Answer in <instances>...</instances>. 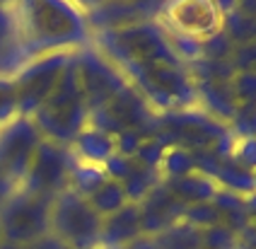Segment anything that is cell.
I'll return each mask as SVG.
<instances>
[{"label": "cell", "instance_id": "cell-1", "mask_svg": "<svg viewBox=\"0 0 256 249\" xmlns=\"http://www.w3.org/2000/svg\"><path fill=\"white\" fill-rule=\"evenodd\" d=\"M17 24V44L36 58L56 51H78L90 46L92 32L80 5L58 0H32L12 5Z\"/></svg>", "mask_w": 256, "mask_h": 249}, {"label": "cell", "instance_id": "cell-2", "mask_svg": "<svg viewBox=\"0 0 256 249\" xmlns=\"http://www.w3.org/2000/svg\"><path fill=\"white\" fill-rule=\"evenodd\" d=\"M87 118H90V109H87L85 94H82L80 80H78L75 54H72V60L63 70L56 90L32 114V121H34L36 131L42 133L44 140L70 148L72 140L87 128Z\"/></svg>", "mask_w": 256, "mask_h": 249}, {"label": "cell", "instance_id": "cell-3", "mask_svg": "<svg viewBox=\"0 0 256 249\" xmlns=\"http://www.w3.org/2000/svg\"><path fill=\"white\" fill-rule=\"evenodd\" d=\"M228 133V124L213 118L203 109L191 106V109H174V112L155 114L152 138H157L167 148H184L188 152H196V150L213 148Z\"/></svg>", "mask_w": 256, "mask_h": 249}, {"label": "cell", "instance_id": "cell-4", "mask_svg": "<svg viewBox=\"0 0 256 249\" xmlns=\"http://www.w3.org/2000/svg\"><path fill=\"white\" fill-rule=\"evenodd\" d=\"M56 196L29 194L17 189L0 208V234L2 242L27 247L39 237L51 232V206Z\"/></svg>", "mask_w": 256, "mask_h": 249}, {"label": "cell", "instance_id": "cell-5", "mask_svg": "<svg viewBox=\"0 0 256 249\" xmlns=\"http://www.w3.org/2000/svg\"><path fill=\"white\" fill-rule=\"evenodd\" d=\"M102 232V218L92 210L80 194L60 191L51 206V234L68 249H97Z\"/></svg>", "mask_w": 256, "mask_h": 249}, {"label": "cell", "instance_id": "cell-6", "mask_svg": "<svg viewBox=\"0 0 256 249\" xmlns=\"http://www.w3.org/2000/svg\"><path fill=\"white\" fill-rule=\"evenodd\" d=\"M72 54L75 51H56V54L29 58L27 66L12 75L20 116L32 118V114L51 97V92L56 90L63 70L72 60Z\"/></svg>", "mask_w": 256, "mask_h": 249}, {"label": "cell", "instance_id": "cell-7", "mask_svg": "<svg viewBox=\"0 0 256 249\" xmlns=\"http://www.w3.org/2000/svg\"><path fill=\"white\" fill-rule=\"evenodd\" d=\"M87 126L106 133L112 138L124 131H138L145 138H152V133H155V112L150 109L148 100L128 82V88L121 90L106 106H102V109L90 114Z\"/></svg>", "mask_w": 256, "mask_h": 249}, {"label": "cell", "instance_id": "cell-8", "mask_svg": "<svg viewBox=\"0 0 256 249\" xmlns=\"http://www.w3.org/2000/svg\"><path fill=\"white\" fill-rule=\"evenodd\" d=\"M75 70L85 94L90 114L114 100L124 88H128V78L102 51L94 46H85L75 51Z\"/></svg>", "mask_w": 256, "mask_h": 249}, {"label": "cell", "instance_id": "cell-9", "mask_svg": "<svg viewBox=\"0 0 256 249\" xmlns=\"http://www.w3.org/2000/svg\"><path fill=\"white\" fill-rule=\"evenodd\" d=\"M72 164H75V155L70 148L51 143V140H42L20 189L29 191V194L58 196L60 191L68 189Z\"/></svg>", "mask_w": 256, "mask_h": 249}, {"label": "cell", "instance_id": "cell-10", "mask_svg": "<svg viewBox=\"0 0 256 249\" xmlns=\"http://www.w3.org/2000/svg\"><path fill=\"white\" fill-rule=\"evenodd\" d=\"M42 140V133L36 131L29 116H14L0 128V172L10 176L17 186L27 176L29 164Z\"/></svg>", "mask_w": 256, "mask_h": 249}, {"label": "cell", "instance_id": "cell-11", "mask_svg": "<svg viewBox=\"0 0 256 249\" xmlns=\"http://www.w3.org/2000/svg\"><path fill=\"white\" fill-rule=\"evenodd\" d=\"M157 22L167 32L174 34H184L191 39H208L215 32L222 30V12L215 2H172L164 5L162 12L157 17Z\"/></svg>", "mask_w": 256, "mask_h": 249}, {"label": "cell", "instance_id": "cell-12", "mask_svg": "<svg viewBox=\"0 0 256 249\" xmlns=\"http://www.w3.org/2000/svg\"><path fill=\"white\" fill-rule=\"evenodd\" d=\"M164 5H150V2H102L92 8H82L85 22L90 32H109L130 27L138 22L157 20Z\"/></svg>", "mask_w": 256, "mask_h": 249}, {"label": "cell", "instance_id": "cell-13", "mask_svg": "<svg viewBox=\"0 0 256 249\" xmlns=\"http://www.w3.org/2000/svg\"><path fill=\"white\" fill-rule=\"evenodd\" d=\"M138 210H140V234L157 237L160 232L170 230L172 225L184 220L186 206L176 201L162 184H157L138 204Z\"/></svg>", "mask_w": 256, "mask_h": 249}, {"label": "cell", "instance_id": "cell-14", "mask_svg": "<svg viewBox=\"0 0 256 249\" xmlns=\"http://www.w3.org/2000/svg\"><path fill=\"white\" fill-rule=\"evenodd\" d=\"M140 234V210L136 204H126L114 216L102 220L100 232V249H121L130 240Z\"/></svg>", "mask_w": 256, "mask_h": 249}, {"label": "cell", "instance_id": "cell-15", "mask_svg": "<svg viewBox=\"0 0 256 249\" xmlns=\"http://www.w3.org/2000/svg\"><path fill=\"white\" fill-rule=\"evenodd\" d=\"M162 186L184 206L208 204V201H213V196L220 191V186L215 184L210 176L200 174V172H191V174L176 176V179H164Z\"/></svg>", "mask_w": 256, "mask_h": 249}, {"label": "cell", "instance_id": "cell-16", "mask_svg": "<svg viewBox=\"0 0 256 249\" xmlns=\"http://www.w3.org/2000/svg\"><path fill=\"white\" fill-rule=\"evenodd\" d=\"M194 85H196V100L203 104V112L222 124H230L240 109L230 90V82H194Z\"/></svg>", "mask_w": 256, "mask_h": 249}, {"label": "cell", "instance_id": "cell-17", "mask_svg": "<svg viewBox=\"0 0 256 249\" xmlns=\"http://www.w3.org/2000/svg\"><path fill=\"white\" fill-rule=\"evenodd\" d=\"M70 150H72V155H75L80 162L100 164V167L116 152L114 138H112V136H106V133L97 131V128H90V126H87L85 131L72 140Z\"/></svg>", "mask_w": 256, "mask_h": 249}, {"label": "cell", "instance_id": "cell-18", "mask_svg": "<svg viewBox=\"0 0 256 249\" xmlns=\"http://www.w3.org/2000/svg\"><path fill=\"white\" fill-rule=\"evenodd\" d=\"M210 179L220 189L234 191V194H242V196H249L256 191V174L244 170L242 164H237L232 158H220Z\"/></svg>", "mask_w": 256, "mask_h": 249}, {"label": "cell", "instance_id": "cell-19", "mask_svg": "<svg viewBox=\"0 0 256 249\" xmlns=\"http://www.w3.org/2000/svg\"><path fill=\"white\" fill-rule=\"evenodd\" d=\"M210 204L215 206L218 216H220V222L230 228L232 232H242L244 228L249 225V208H246V198L242 194H234V191H225L220 189L213 196Z\"/></svg>", "mask_w": 256, "mask_h": 249}, {"label": "cell", "instance_id": "cell-20", "mask_svg": "<svg viewBox=\"0 0 256 249\" xmlns=\"http://www.w3.org/2000/svg\"><path fill=\"white\" fill-rule=\"evenodd\" d=\"M118 184H121L124 191H126L128 204L138 206L150 191L155 189L157 184H162V176H160V172L148 170V167H142V164H138V162L133 160L130 170H128V174L124 176V182H118Z\"/></svg>", "mask_w": 256, "mask_h": 249}, {"label": "cell", "instance_id": "cell-21", "mask_svg": "<svg viewBox=\"0 0 256 249\" xmlns=\"http://www.w3.org/2000/svg\"><path fill=\"white\" fill-rule=\"evenodd\" d=\"M106 179H109V176L104 172V167H100V164H90V162H80L75 158V164H72V170H70L68 189L75 191V194H80L82 198H90Z\"/></svg>", "mask_w": 256, "mask_h": 249}, {"label": "cell", "instance_id": "cell-22", "mask_svg": "<svg viewBox=\"0 0 256 249\" xmlns=\"http://www.w3.org/2000/svg\"><path fill=\"white\" fill-rule=\"evenodd\" d=\"M87 204L92 206V210H94V213L104 220V218H109V216H114L116 210H121V208L128 204V198H126V191H124V186H121L118 182H114V179H106L100 189H97L92 196H90V198H87Z\"/></svg>", "mask_w": 256, "mask_h": 249}, {"label": "cell", "instance_id": "cell-23", "mask_svg": "<svg viewBox=\"0 0 256 249\" xmlns=\"http://www.w3.org/2000/svg\"><path fill=\"white\" fill-rule=\"evenodd\" d=\"M155 240L160 249H203V244H200V230L191 228L184 220L172 225L170 230L160 232Z\"/></svg>", "mask_w": 256, "mask_h": 249}, {"label": "cell", "instance_id": "cell-24", "mask_svg": "<svg viewBox=\"0 0 256 249\" xmlns=\"http://www.w3.org/2000/svg\"><path fill=\"white\" fill-rule=\"evenodd\" d=\"M196 172V164H194V155L184 150V148H167V155L160 164V176L162 182L164 179H176V176H184Z\"/></svg>", "mask_w": 256, "mask_h": 249}, {"label": "cell", "instance_id": "cell-25", "mask_svg": "<svg viewBox=\"0 0 256 249\" xmlns=\"http://www.w3.org/2000/svg\"><path fill=\"white\" fill-rule=\"evenodd\" d=\"M184 222H188V225H191V228H196V230H208V228L220 225V216H218L215 206L208 201V204L186 206Z\"/></svg>", "mask_w": 256, "mask_h": 249}, {"label": "cell", "instance_id": "cell-26", "mask_svg": "<svg viewBox=\"0 0 256 249\" xmlns=\"http://www.w3.org/2000/svg\"><path fill=\"white\" fill-rule=\"evenodd\" d=\"M230 90L240 106H256V73H234Z\"/></svg>", "mask_w": 256, "mask_h": 249}, {"label": "cell", "instance_id": "cell-27", "mask_svg": "<svg viewBox=\"0 0 256 249\" xmlns=\"http://www.w3.org/2000/svg\"><path fill=\"white\" fill-rule=\"evenodd\" d=\"M200 244H203V249H234L240 244V237L220 222L215 228L200 230Z\"/></svg>", "mask_w": 256, "mask_h": 249}, {"label": "cell", "instance_id": "cell-28", "mask_svg": "<svg viewBox=\"0 0 256 249\" xmlns=\"http://www.w3.org/2000/svg\"><path fill=\"white\" fill-rule=\"evenodd\" d=\"M164 155H167V146H162L157 138H148V140H142V146L133 155V160L142 164V167H148V170L160 172V164L164 160Z\"/></svg>", "mask_w": 256, "mask_h": 249}, {"label": "cell", "instance_id": "cell-29", "mask_svg": "<svg viewBox=\"0 0 256 249\" xmlns=\"http://www.w3.org/2000/svg\"><path fill=\"white\" fill-rule=\"evenodd\" d=\"M17 114V92H14V82L12 78L8 75H0V128L12 121Z\"/></svg>", "mask_w": 256, "mask_h": 249}, {"label": "cell", "instance_id": "cell-30", "mask_svg": "<svg viewBox=\"0 0 256 249\" xmlns=\"http://www.w3.org/2000/svg\"><path fill=\"white\" fill-rule=\"evenodd\" d=\"M237 164H242L244 170L256 172V138H232V148H230V155Z\"/></svg>", "mask_w": 256, "mask_h": 249}, {"label": "cell", "instance_id": "cell-31", "mask_svg": "<svg viewBox=\"0 0 256 249\" xmlns=\"http://www.w3.org/2000/svg\"><path fill=\"white\" fill-rule=\"evenodd\" d=\"M228 128L237 138H256V106H240Z\"/></svg>", "mask_w": 256, "mask_h": 249}, {"label": "cell", "instance_id": "cell-32", "mask_svg": "<svg viewBox=\"0 0 256 249\" xmlns=\"http://www.w3.org/2000/svg\"><path fill=\"white\" fill-rule=\"evenodd\" d=\"M142 140H148L142 133L138 131H124L114 136V148H116V155H124V158H133L138 152V148L142 146Z\"/></svg>", "mask_w": 256, "mask_h": 249}, {"label": "cell", "instance_id": "cell-33", "mask_svg": "<svg viewBox=\"0 0 256 249\" xmlns=\"http://www.w3.org/2000/svg\"><path fill=\"white\" fill-rule=\"evenodd\" d=\"M17 42V24H14L12 5H0V46Z\"/></svg>", "mask_w": 256, "mask_h": 249}, {"label": "cell", "instance_id": "cell-34", "mask_svg": "<svg viewBox=\"0 0 256 249\" xmlns=\"http://www.w3.org/2000/svg\"><path fill=\"white\" fill-rule=\"evenodd\" d=\"M24 249H68V244H63L58 237H54V234H44V237H39L36 242H32V244H27Z\"/></svg>", "mask_w": 256, "mask_h": 249}, {"label": "cell", "instance_id": "cell-35", "mask_svg": "<svg viewBox=\"0 0 256 249\" xmlns=\"http://www.w3.org/2000/svg\"><path fill=\"white\" fill-rule=\"evenodd\" d=\"M121 249H160V247H157L155 237H150V234H138L136 240H130L126 247H121Z\"/></svg>", "mask_w": 256, "mask_h": 249}, {"label": "cell", "instance_id": "cell-36", "mask_svg": "<svg viewBox=\"0 0 256 249\" xmlns=\"http://www.w3.org/2000/svg\"><path fill=\"white\" fill-rule=\"evenodd\" d=\"M17 189H20V186L14 184L12 179H10V176H5L2 172H0V208H2V204H5V201H8V198H10V196H12Z\"/></svg>", "mask_w": 256, "mask_h": 249}, {"label": "cell", "instance_id": "cell-37", "mask_svg": "<svg viewBox=\"0 0 256 249\" xmlns=\"http://www.w3.org/2000/svg\"><path fill=\"white\" fill-rule=\"evenodd\" d=\"M244 198H246V208H249V225L256 228V191L249 194V196H244Z\"/></svg>", "mask_w": 256, "mask_h": 249}, {"label": "cell", "instance_id": "cell-38", "mask_svg": "<svg viewBox=\"0 0 256 249\" xmlns=\"http://www.w3.org/2000/svg\"><path fill=\"white\" fill-rule=\"evenodd\" d=\"M0 249H24V247H17V244H10V242H2Z\"/></svg>", "mask_w": 256, "mask_h": 249}, {"label": "cell", "instance_id": "cell-39", "mask_svg": "<svg viewBox=\"0 0 256 249\" xmlns=\"http://www.w3.org/2000/svg\"><path fill=\"white\" fill-rule=\"evenodd\" d=\"M0 244H2V234H0Z\"/></svg>", "mask_w": 256, "mask_h": 249}, {"label": "cell", "instance_id": "cell-40", "mask_svg": "<svg viewBox=\"0 0 256 249\" xmlns=\"http://www.w3.org/2000/svg\"><path fill=\"white\" fill-rule=\"evenodd\" d=\"M254 174H256V172H254Z\"/></svg>", "mask_w": 256, "mask_h": 249}, {"label": "cell", "instance_id": "cell-41", "mask_svg": "<svg viewBox=\"0 0 256 249\" xmlns=\"http://www.w3.org/2000/svg\"><path fill=\"white\" fill-rule=\"evenodd\" d=\"M97 249H100V247H97Z\"/></svg>", "mask_w": 256, "mask_h": 249}]
</instances>
